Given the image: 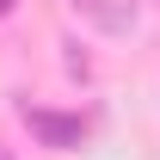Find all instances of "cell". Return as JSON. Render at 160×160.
<instances>
[{
  "mask_svg": "<svg viewBox=\"0 0 160 160\" xmlns=\"http://www.w3.org/2000/svg\"><path fill=\"white\" fill-rule=\"evenodd\" d=\"M25 123L43 148H80L86 142V117H68V111H43V105H25Z\"/></svg>",
  "mask_w": 160,
  "mask_h": 160,
  "instance_id": "1",
  "label": "cell"
},
{
  "mask_svg": "<svg viewBox=\"0 0 160 160\" xmlns=\"http://www.w3.org/2000/svg\"><path fill=\"white\" fill-rule=\"evenodd\" d=\"M68 6H74L80 19H92L99 31H111V37L136 25V0H68Z\"/></svg>",
  "mask_w": 160,
  "mask_h": 160,
  "instance_id": "2",
  "label": "cell"
},
{
  "mask_svg": "<svg viewBox=\"0 0 160 160\" xmlns=\"http://www.w3.org/2000/svg\"><path fill=\"white\" fill-rule=\"evenodd\" d=\"M0 12H12V0H0Z\"/></svg>",
  "mask_w": 160,
  "mask_h": 160,
  "instance_id": "3",
  "label": "cell"
}]
</instances>
